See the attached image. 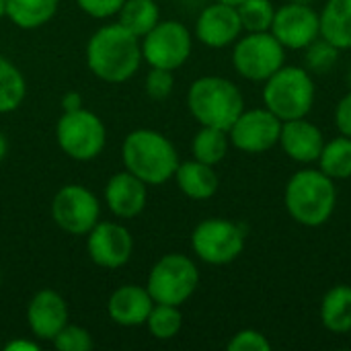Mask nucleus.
Returning a JSON list of instances; mask_svg holds the SVG:
<instances>
[{
	"label": "nucleus",
	"instance_id": "1",
	"mask_svg": "<svg viewBox=\"0 0 351 351\" xmlns=\"http://www.w3.org/2000/svg\"><path fill=\"white\" fill-rule=\"evenodd\" d=\"M88 70L103 82L119 84L130 80L142 64L140 37L119 23L103 25L86 43Z\"/></svg>",
	"mask_w": 351,
	"mask_h": 351
},
{
	"label": "nucleus",
	"instance_id": "2",
	"mask_svg": "<svg viewBox=\"0 0 351 351\" xmlns=\"http://www.w3.org/2000/svg\"><path fill=\"white\" fill-rule=\"evenodd\" d=\"M121 160L125 171L142 179L146 185H162L175 177L179 154L173 142L156 130H134L121 144Z\"/></svg>",
	"mask_w": 351,
	"mask_h": 351
},
{
	"label": "nucleus",
	"instance_id": "3",
	"mask_svg": "<svg viewBox=\"0 0 351 351\" xmlns=\"http://www.w3.org/2000/svg\"><path fill=\"white\" fill-rule=\"evenodd\" d=\"M284 204L292 220L306 228L323 226L335 212L337 187L321 169H304L290 177L284 191Z\"/></svg>",
	"mask_w": 351,
	"mask_h": 351
},
{
	"label": "nucleus",
	"instance_id": "4",
	"mask_svg": "<svg viewBox=\"0 0 351 351\" xmlns=\"http://www.w3.org/2000/svg\"><path fill=\"white\" fill-rule=\"evenodd\" d=\"M187 107L199 125L228 132L245 111V99L232 80L222 76H202L189 86Z\"/></svg>",
	"mask_w": 351,
	"mask_h": 351
},
{
	"label": "nucleus",
	"instance_id": "5",
	"mask_svg": "<svg viewBox=\"0 0 351 351\" xmlns=\"http://www.w3.org/2000/svg\"><path fill=\"white\" fill-rule=\"evenodd\" d=\"M315 80L306 68L282 66L265 80L263 105L282 121L306 117L315 105Z\"/></svg>",
	"mask_w": 351,
	"mask_h": 351
},
{
	"label": "nucleus",
	"instance_id": "6",
	"mask_svg": "<svg viewBox=\"0 0 351 351\" xmlns=\"http://www.w3.org/2000/svg\"><path fill=\"white\" fill-rule=\"evenodd\" d=\"M199 286L197 265L181 253H169L160 257L150 274L146 290L156 304H185Z\"/></svg>",
	"mask_w": 351,
	"mask_h": 351
},
{
	"label": "nucleus",
	"instance_id": "7",
	"mask_svg": "<svg viewBox=\"0 0 351 351\" xmlns=\"http://www.w3.org/2000/svg\"><path fill=\"white\" fill-rule=\"evenodd\" d=\"M56 140L66 156L88 162L103 152L107 130L97 113L82 107L78 111L62 113L56 123Z\"/></svg>",
	"mask_w": 351,
	"mask_h": 351
},
{
	"label": "nucleus",
	"instance_id": "8",
	"mask_svg": "<svg viewBox=\"0 0 351 351\" xmlns=\"http://www.w3.org/2000/svg\"><path fill=\"white\" fill-rule=\"evenodd\" d=\"M284 60L286 47L276 39L271 31L247 33L234 41L232 66L247 80L265 82L284 66Z\"/></svg>",
	"mask_w": 351,
	"mask_h": 351
},
{
	"label": "nucleus",
	"instance_id": "9",
	"mask_svg": "<svg viewBox=\"0 0 351 351\" xmlns=\"http://www.w3.org/2000/svg\"><path fill=\"white\" fill-rule=\"evenodd\" d=\"M245 228L226 218H208L193 228L191 249L208 265H228L245 249Z\"/></svg>",
	"mask_w": 351,
	"mask_h": 351
},
{
	"label": "nucleus",
	"instance_id": "10",
	"mask_svg": "<svg viewBox=\"0 0 351 351\" xmlns=\"http://www.w3.org/2000/svg\"><path fill=\"white\" fill-rule=\"evenodd\" d=\"M140 45H142V60H146L150 68L177 70L189 60L193 39L183 23L158 21L154 29H150L140 39Z\"/></svg>",
	"mask_w": 351,
	"mask_h": 351
},
{
	"label": "nucleus",
	"instance_id": "11",
	"mask_svg": "<svg viewBox=\"0 0 351 351\" xmlns=\"http://www.w3.org/2000/svg\"><path fill=\"white\" fill-rule=\"evenodd\" d=\"M101 206L97 195L82 185H64L51 202L53 222L68 234L82 237L99 222Z\"/></svg>",
	"mask_w": 351,
	"mask_h": 351
},
{
	"label": "nucleus",
	"instance_id": "12",
	"mask_svg": "<svg viewBox=\"0 0 351 351\" xmlns=\"http://www.w3.org/2000/svg\"><path fill=\"white\" fill-rule=\"evenodd\" d=\"M282 119L274 115L267 107L245 109L228 130L230 144L247 154H263L278 146Z\"/></svg>",
	"mask_w": 351,
	"mask_h": 351
},
{
	"label": "nucleus",
	"instance_id": "13",
	"mask_svg": "<svg viewBox=\"0 0 351 351\" xmlns=\"http://www.w3.org/2000/svg\"><path fill=\"white\" fill-rule=\"evenodd\" d=\"M269 31L286 49H304L321 37V14L311 4L286 2L276 8Z\"/></svg>",
	"mask_w": 351,
	"mask_h": 351
},
{
	"label": "nucleus",
	"instance_id": "14",
	"mask_svg": "<svg viewBox=\"0 0 351 351\" xmlns=\"http://www.w3.org/2000/svg\"><path fill=\"white\" fill-rule=\"evenodd\" d=\"M86 251L95 265L117 269L132 259L134 239L132 232L117 222H97L86 234Z\"/></svg>",
	"mask_w": 351,
	"mask_h": 351
},
{
	"label": "nucleus",
	"instance_id": "15",
	"mask_svg": "<svg viewBox=\"0 0 351 351\" xmlns=\"http://www.w3.org/2000/svg\"><path fill=\"white\" fill-rule=\"evenodd\" d=\"M241 33H243V23L237 6L218 0L206 6L195 23V37L212 49H222L232 45L241 37Z\"/></svg>",
	"mask_w": 351,
	"mask_h": 351
},
{
	"label": "nucleus",
	"instance_id": "16",
	"mask_svg": "<svg viewBox=\"0 0 351 351\" xmlns=\"http://www.w3.org/2000/svg\"><path fill=\"white\" fill-rule=\"evenodd\" d=\"M68 304L56 290H39L27 304V325L41 341H51L68 325Z\"/></svg>",
	"mask_w": 351,
	"mask_h": 351
},
{
	"label": "nucleus",
	"instance_id": "17",
	"mask_svg": "<svg viewBox=\"0 0 351 351\" xmlns=\"http://www.w3.org/2000/svg\"><path fill=\"white\" fill-rule=\"evenodd\" d=\"M148 202V185L130 171L115 173L105 185V204L117 218L130 220L142 214Z\"/></svg>",
	"mask_w": 351,
	"mask_h": 351
},
{
	"label": "nucleus",
	"instance_id": "18",
	"mask_svg": "<svg viewBox=\"0 0 351 351\" xmlns=\"http://www.w3.org/2000/svg\"><path fill=\"white\" fill-rule=\"evenodd\" d=\"M278 144L292 160L308 165L319 160L321 150L325 146V136L319 125H315L306 117H298L282 123Z\"/></svg>",
	"mask_w": 351,
	"mask_h": 351
},
{
	"label": "nucleus",
	"instance_id": "19",
	"mask_svg": "<svg viewBox=\"0 0 351 351\" xmlns=\"http://www.w3.org/2000/svg\"><path fill=\"white\" fill-rule=\"evenodd\" d=\"M152 306H154V300L144 286L125 284V286H119L109 296L107 315L115 325L140 327V325H146V319Z\"/></svg>",
	"mask_w": 351,
	"mask_h": 351
},
{
	"label": "nucleus",
	"instance_id": "20",
	"mask_svg": "<svg viewBox=\"0 0 351 351\" xmlns=\"http://www.w3.org/2000/svg\"><path fill=\"white\" fill-rule=\"evenodd\" d=\"M175 181L183 195H187L189 199H197V202L214 197L220 185L214 167L199 162L195 158L187 162H179L175 171Z\"/></svg>",
	"mask_w": 351,
	"mask_h": 351
},
{
	"label": "nucleus",
	"instance_id": "21",
	"mask_svg": "<svg viewBox=\"0 0 351 351\" xmlns=\"http://www.w3.org/2000/svg\"><path fill=\"white\" fill-rule=\"evenodd\" d=\"M321 37L341 51L351 49V0H327L321 12Z\"/></svg>",
	"mask_w": 351,
	"mask_h": 351
},
{
	"label": "nucleus",
	"instance_id": "22",
	"mask_svg": "<svg viewBox=\"0 0 351 351\" xmlns=\"http://www.w3.org/2000/svg\"><path fill=\"white\" fill-rule=\"evenodd\" d=\"M321 323L331 333H350L351 331V286H333L321 302Z\"/></svg>",
	"mask_w": 351,
	"mask_h": 351
},
{
	"label": "nucleus",
	"instance_id": "23",
	"mask_svg": "<svg viewBox=\"0 0 351 351\" xmlns=\"http://www.w3.org/2000/svg\"><path fill=\"white\" fill-rule=\"evenodd\" d=\"M60 0H6V16L19 29H39L49 23Z\"/></svg>",
	"mask_w": 351,
	"mask_h": 351
},
{
	"label": "nucleus",
	"instance_id": "24",
	"mask_svg": "<svg viewBox=\"0 0 351 351\" xmlns=\"http://www.w3.org/2000/svg\"><path fill=\"white\" fill-rule=\"evenodd\" d=\"M160 21L156 0H125L117 12V23L136 37H144Z\"/></svg>",
	"mask_w": 351,
	"mask_h": 351
},
{
	"label": "nucleus",
	"instance_id": "25",
	"mask_svg": "<svg viewBox=\"0 0 351 351\" xmlns=\"http://www.w3.org/2000/svg\"><path fill=\"white\" fill-rule=\"evenodd\" d=\"M228 146H230V138L226 130L202 125V130L193 136L191 152L195 160L216 167L228 154Z\"/></svg>",
	"mask_w": 351,
	"mask_h": 351
},
{
	"label": "nucleus",
	"instance_id": "26",
	"mask_svg": "<svg viewBox=\"0 0 351 351\" xmlns=\"http://www.w3.org/2000/svg\"><path fill=\"white\" fill-rule=\"evenodd\" d=\"M321 171L333 181L350 179L351 177V138L339 136L325 142L319 156Z\"/></svg>",
	"mask_w": 351,
	"mask_h": 351
},
{
	"label": "nucleus",
	"instance_id": "27",
	"mask_svg": "<svg viewBox=\"0 0 351 351\" xmlns=\"http://www.w3.org/2000/svg\"><path fill=\"white\" fill-rule=\"evenodd\" d=\"M27 95L23 72L6 58L0 56V113L16 111Z\"/></svg>",
	"mask_w": 351,
	"mask_h": 351
},
{
	"label": "nucleus",
	"instance_id": "28",
	"mask_svg": "<svg viewBox=\"0 0 351 351\" xmlns=\"http://www.w3.org/2000/svg\"><path fill=\"white\" fill-rule=\"evenodd\" d=\"M146 325H148V331L154 339L169 341V339L179 335V331L183 327V315H181L179 306L154 302V306L146 319Z\"/></svg>",
	"mask_w": 351,
	"mask_h": 351
},
{
	"label": "nucleus",
	"instance_id": "29",
	"mask_svg": "<svg viewBox=\"0 0 351 351\" xmlns=\"http://www.w3.org/2000/svg\"><path fill=\"white\" fill-rule=\"evenodd\" d=\"M239 16L243 23V31L247 33H259V31H269L276 8L271 0H243L239 6Z\"/></svg>",
	"mask_w": 351,
	"mask_h": 351
},
{
	"label": "nucleus",
	"instance_id": "30",
	"mask_svg": "<svg viewBox=\"0 0 351 351\" xmlns=\"http://www.w3.org/2000/svg\"><path fill=\"white\" fill-rule=\"evenodd\" d=\"M339 47H335L333 43H329L323 37H317L311 45L304 47V62H306V70L315 72V74H327L333 70V66L339 60Z\"/></svg>",
	"mask_w": 351,
	"mask_h": 351
},
{
	"label": "nucleus",
	"instance_id": "31",
	"mask_svg": "<svg viewBox=\"0 0 351 351\" xmlns=\"http://www.w3.org/2000/svg\"><path fill=\"white\" fill-rule=\"evenodd\" d=\"M51 343L58 351H90L95 348L93 335L86 329L70 323L51 339Z\"/></svg>",
	"mask_w": 351,
	"mask_h": 351
},
{
	"label": "nucleus",
	"instance_id": "32",
	"mask_svg": "<svg viewBox=\"0 0 351 351\" xmlns=\"http://www.w3.org/2000/svg\"><path fill=\"white\" fill-rule=\"evenodd\" d=\"M146 95L154 101H162L167 99L173 88H175V76L173 70H165V68H150V72L146 74Z\"/></svg>",
	"mask_w": 351,
	"mask_h": 351
},
{
	"label": "nucleus",
	"instance_id": "33",
	"mask_svg": "<svg viewBox=\"0 0 351 351\" xmlns=\"http://www.w3.org/2000/svg\"><path fill=\"white\" fill-rule=\"evenodd\" d=\"M228 351H269L271 341L257 329H243L228 341Z\"/></svg>",
	"mask_w": 351,
	"mask_h": 351
},
{
	"label": "nucleus",
	"instance_id": "34",
	"mask_svg": "<svg viewBox=\"0 0 351 351\" xmlns=\"http://www.w3.org/2000/svg\"><path fill=\"white\" fill-rule=\"evenodd\" d=\"M125 0H76L78 8L93 19H109L119 12Z\"/></svg>",
	"mask_w": 351,
	"mask_h": 351
},
{
	"label": "nucleus",
	"instance_id": "35",
	"mask_svg": "<svg viewBox=\"0 0 351 351\" xmlns=\"http://www.w3.org/2000/svg\"><path fill=\"white\" fill-rule=\"evenodd\" d=\"M335 125L341 136L351 138V90L339 101L335 109Z\"/></svg>",
	"mask_w": 351,
	"mask_h": 351
},
{
	"label": "nucleus",
	"instance_id": "36",
	"mask_svg": "<svg viewBox=\"0 0 351 351\" xmlns=\"http://www.w3.org/2000/svg\"><path fill=\"white\" fill-rule=\"evenodd\" d=\"M82 107H84V99H82L80 93L70 90V93H66V95L62 97V111H64V113H68V111H78V109H82Z\"/></svg>",
	"mask_w": 351,
	"mask_h": 351
},
{
	"label": "nucleus",
	"instance_id": "37",
	"mask_svg": "<svg viewBox=\"0 0 351 351\" xmlns=\"http://www.w3.org/2000/svg\"><path fill=\"white\" fill-rule=\"evenodd\" d=\"M4 351H39V343L33 339H12L4 346Z\"/></svg>",
	"mask_w": 351,
	"mask_h": 351
},
{
	"label": "nucleus",
	"instance_id": "38",
	"mask_svg": "<svg viewBox=\"0 0 351 351\" xmlns=\"http://www.w3.org/2000/svg\"><path fill=\"white\" fill-rule=\"evenodd\" d=\"M6 152H8V142H6V136H4V134L0 132V162L4 160Z\"/></svg>",
	"mask_w": 351,
	"mask_h": 351
},
{
	"label": "nucleus",
	"instance_id": "39",
	"mask_svg": "<svg viewBox=\"0 0 351 351\" xmlns=\"http://www.w3.org/2000/svg\"><path fill=\"white\" fill-rule=\"evenodd\" d=\"M6 16V0H0V19Z\"/></svg>",
	"mask_w": 351,
	"mask_h": 351
},
{
	"label": "nucleus",
	"instance_id": "40",
	"mask_svg": "<svg viewBox=\"0 0 351 351\" xmlns=\"http://www.w3.org/2000/svg\"><path fill=\"white\" fill-rule=\"evenodd\" d=\"M218 2H224V4H232V6H239L243 0H218Z\"/></svg>",
	"mask_w": 351,
	"mask_h": 351
},
{
	"label": "nucleus",
	"instance_id": "41",
	"mask_svg": "<svg viewBox=\"0 0 351 351\" xmlns=\"http://www.w3.org/2000/svg\"><path fill=\"white\" fill-rule=\"evenodd\" d=\"M288 2H296V4H313L315 0H288Z\"/></svg>",
	"mask_w": 351,
	"mask_h": 351
},
{
	"label": "nucleus",
	"instance_id": "42",
	"mask_svg": "<svg viewBox=\"0 0 351 351\" xmlns=\"http://www.w3.org/2000/svg\"><path fill=\"white\" fill-rule=\"evenodd\" d=\"M348 82H350V88H351V68H350V72H348Z\"/></svg>",
	"mask_w": 351,
	"mask_h": 351
}]
</instances>
